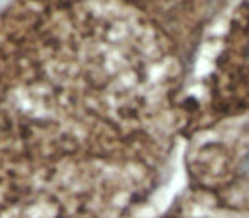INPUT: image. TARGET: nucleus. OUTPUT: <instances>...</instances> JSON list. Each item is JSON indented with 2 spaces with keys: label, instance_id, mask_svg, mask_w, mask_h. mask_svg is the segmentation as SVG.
I'll return each mask as SVG.
<instances>
[{
  "label": "nucleus",
  "instance_id": "f257e3e1",
  "mask_svg": "<svg viewBox=\"0 0 249 218\" xmlns=\"http://www.w3.org/2000/svg\"><path fill=\"white\" fill-rule=\"evenodd\" d=\"M180 56L127 0L0 14V218H122L163 152Z\"/></svg>",
  "mask_w": 249,
  "mask_h": 218
},
{
  "label": "nucleus",
  "instance_id": "7ed1b4c3",
  "mask_svg": "<svg viewBox=\"0 0 249 218\" xmlns=\"http://www.w3.org/2000/svg\"><path fill=\"white\" fill-rule=\"evenodd\" d=\"M153 19L171 39L190 43L226 0H127Z\"/></svg>",
  "mask_w": 249,
  "mask_h": 218
},
{
  "label": "nucleus",
  "instance_id": "f03ea898",
  "mask_svg": "<svg viewBox=\"0 0 249 218\" xmlns=\"http://www.w3.org/2000/svg\"><path fill=\"white\" fill-rule=\"evenodd\" d=\"M207 85L215 112L236 115L249 110V0L232 12Z\"/></svg>",
  "mask_w": 249,
  "mask_h": 218
}]
</instances>
